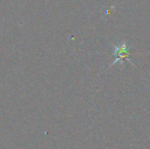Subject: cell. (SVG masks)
Wrapping results in <instances>:
<instances>
[{
    "mask_svg": "<svg viewBox=\"0 0 150 149\" xmlns=\"http://www.w3.org/2000/svg\"><path fill=\"white\" fill-rule=\"evenodd\" d=\"M112 54L115 56V60L109 64V68H111V66H113L115 64H117V62H122V60H126V61H128L129 64L134 66V64L130 60V54H131L130 46H129L127 43H125V42L122 44H120V45L113 46Z\"/></svg>",
    "mask_w": 150,
    "mask_h": 149,
    "instance_id": "cell-1",
    "label": "cell"
}]
</instances>
